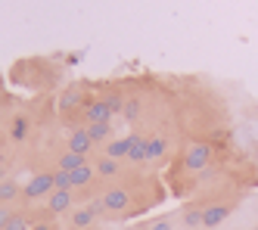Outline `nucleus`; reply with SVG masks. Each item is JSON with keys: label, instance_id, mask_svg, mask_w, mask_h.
<instances>
[{"label": "nucleus", "instance_id": "13", "mask_svg": "<svg viewBox=\"0 0 258 230\" xmlns=\"http://www.w3.org/2000/svg\"><path fill=\"white\" fill-rule=\"evenodd\" d=\"M94 168H97V175H100V178H115L118 171H121V162H118V159H109V156H103V159H100Z\"/></svg>", "mask_w": 258, "mask_h": 230}, {"label": "nucleus", "instance_id": "11", "mask_svg": "<svg viewBox=\"0 0 258 230\" xmlns=\"http://www.w3.org/2000/svg\"><path fill=\"white\" fill-rule=\"evenodd\" d=\"M94 221H97V215L90 212V205H87V208H78V212H72V215H69L72 230H84V227H90Z\"/></svg>", "mask_w": 258, "mask_h": 230}, {"label": "nucleus", "instance_id": "14", "mask_svg": "<svg viewBox=\"0 0 258 230\" xmlns=\"http://www.w3.org/2000/svg\"><path fill=\"white\" fill-rule=\"evenodd\" d=\"M87 134L94 143H109V137H112V128H109V122H100V125H87Z\"/></svg>", "mask_w": 258, "mask_h": 230}, {"label": "nucleus", "instance_id": "21", "mask_svg": "<svg viewBox=\"0 0 258 230\" xmlns=\"http://www.w3.org/2000/svg\"><path fill=\"white\" fill-rule=\"evenodd\" d=\"M183 224H187V227H202V208H199V205L190 208V212L183 215Z\"/></svg>", "mask_w": 258, "mask_h": 230}, {"label": "nucleus", "instance_id": "22", "mask_svg": "<svg viewBox=\"0 0 258 230\" xmlns=\"http://www.w3.org/2000/svg\"><path fill=\"white\" fill-rule=\"evenodd\" d=\"M13 215H16V212H13L10 205H0V230H7V224L13 221Z\"/></svg>", "mask_w": 258, "mask_h": 230}, {"label": "nucleus", "instance_id": "27", "mask_svg": "<svg viewBox=\"0 0 258 230\" xmlns=\"http://www.w3.org/2000/svg\"><path fill=\"white\" fill-rule=\"evenodd\" d=\"M252 230H258V224H255V227H252Z\"/></svg>", "mask_w": 258, "mask_h": 230}, {"label": "nucleus", "instance_id": "25", "mask_svg": "<svg viewBox=\"0 0 258 230\" xmlns=\"http://www.w3.org/2000/svg\"><path fill=\"white\" fill-rule=\"evenodd\" d=\"M4 181H7V178H4V168H0V184H4Z\"/></svg>", "mask_w": 258, "mask_h": 230}, {"label": "nucleus", "instance_id": "5", "mask_svg": "<svg viewBox=\"0 0 258 230\" xmlns=\"http://www.w3.org/2000/svg\"><path fill=\"white\" fill-rule=\"evenodd\" d=\"M230 212H233V205H227V202H215V205H206L202 208V227H221L227 218H230Z\"/></svg>", "mask_w": 258, "mask_h": 230}, {"label": "nucleus", "instance_id": "23", "mask_svg": "<svg viewBox=\"0 0 258 230\" xmlns=\"http://www.w3.org/2000/svg\"><path fill=\"white\" fill-rule=\"evenodd\" d=\"M146 230H174V221L171 218H159V221H153Z\"/></svg>", "mask_w": 258, "mask_h": 230}, {"label": "nucleus", "instance_id": "6", "mask_svg": "<svg viewBox=\"0 0 258 230\" xmlns=\"http://www.w3.org/2000/svg\"><path fill=\"white\" fill-rule=\"evenodd\" d=\"M94 146H97V143L90 140L87 128H75V131L69 134V140H66V149H69V152H78V156H87Z\"/></svg>", "mask_w": 258, "mask_h": 230}, {"label": "nucleus", "instance_id": "19", "mask_svg": "<svg viewBox=\"0 0 258 230\" xmlns=\"http://www.w3.org/2000/svg\"><path fill=\"white\" fill-rule=\"evenodd\" d=\"M53 187H56V190H72V175H69V171H53Z\"/></svg>", "mask_w": 258, "mask_h": 230}, {"label": "nucleus", "instance_id": "26", "mask_svg": "<svg viewBox=\"0 0 258 230\" xmlns=\"http://www.w3.org/2000/svg\"><path fill=\"white\" fill-rule=\"evenodd\" d=\"M0 168H4V152H0Z\"/></svg>", "mask_w": 258, "mask_h": 230}, {"label": "nucleus", "instance_id": "4", "mask_svg": "<svg viewBox=\"0 0 258 230\" xmlns=\"http://www.w3.org/2000/svg\"><path fill=\"white\" fill-rule=\"evenodd\" d=\"M72 202H75L72 190H53V193L47 196V218H56V215L72 212Z\"/></svg>", "mask_w": 258, "mask_h": 230}, {"label": "nucleus", "instance_id": "1", "mask_svg": "<svg viewBox=\"0 0 258 230\" xmlns=\"http://www.w3.org/2000/svg\"><path fill=\"white\" fill-rule=\"evenodd\" d=\"M53 190H56V187H53V171H41V175H34V178L22 187V196L34 202V199H47Z\"/></svg>", "mask_w": 258, "mask_h": 230}, {"label": "nucleus", "instance_id": "18", "mask_svg": "<svg viewBox=\"0 0 258 230\" xmlns=\"http://www.w3.org/2000/svg\"><path fill=\"white\" fill-rule=\"evenodd\" d=\"M25 134H28V119H25V115H16V122H13V140H25Z\"/></svg>", "mask_w": 258, "mask_h": 230}, {"label": "nucleus", "instance_id": "20", "mask_svg": "<svg viewBox=\"0 0 258 230\" xmlns=\"http://www.w3.org/2000/svg\"><path fill=\"white\" fill-rule=\"evenodd\" d=\"M7 230H31V221H28V215L16 212V215H13V221L7 224Z\"/></svg>", "mask_w": 258, "mask_h": 230}, {"label": "nucleus", "instance_id": "3", "mask_svg": "<svg viewBox=\"0 0 258 230\" xmlns=\"http://www.w3.org/2000/svg\"><path fill=\"white\" fill-rule=\"evenodd\" d=\"M103 202H106V212H112V215L131 212V193L121 190V187H109L103 193Z\"/></svg>", "mask_w": 258, "mask_h": 230}, {"label": "nucleus", "instance_id": "7", "mask_svg": "<svg viewBox=\"0 0 258 230\" xmlns=\"http://www.w3.org/2000/svg\"><path fill=\"white\" fill-rule=\"evenodd\" d=\"M84 119H87V125H100V122H109V119H112V112H109V106H106L103 100H94V103L84 106Z\"/></svg>", "mask_w": 258, "mask_h": 230}, {"label": "nucleus", "instance_id": "16", "mask_svg": "<svg viewBox=\"0 0 258 230\" xmlns=\"http://www.w3.org/2000/svg\"><path fill=\"white\" fill-rule=\"evenodd\" d=\"M134 143H131V152H127V162H146V137H137L131 134Z\"/></svg>", "mask_w": 258, "mask_h": 230}, {"label": "nucleus", "instance_id": "2", "mask_svg": "<svg viewBox=\"0 0 258 230\" xmlns=\"http://www.w3.org/2000/svg\"><path fill=\"white\" fill-rule=\"evenodd\" d=\"M209 162H212V143H209V140H196V143H190L187 156H183V168L202 171Z\"/></svg>", "mask_w": 258, "mask_h": 230}, {"label": "nucleus", "instance_id": "15", "mask_svg": "<svg viewBox=\"0 0 258 230\" xmlns=\"http://www.w3.org/2000/svg\"><path fill=\"white\" fill-rule=\"evenodd\" d=\"M19 196H22V187L16 181H4V184H0V205H7L13 199H19Z\"/></svg>", "mask_w": 258, "mask_h": 230}, {"label": "nucleus", "instance_id": "12", "mask_svg": "<svg viewBox=\"0 0 258 230\" xmlns=\"http://www.w3.org/2000/svg\"><path fill=\"white\" fill-rule=\"evenodd\" d=\"M81 165H87V159H84V156H78V152H69V149L56 159V168H59V171H69V175H72L75 168H81Z\"/></svg>", "mask_w": 258, "mask_h": 230}, {"label": "nucleus", "instance_id": "17", "mask_svg": "<svg viewBox=\"0 0 258 230\" xmlns=\"http://www.w3.org/2000/svg\"><path fill=\"white\" fill-rule=\"evenodd\" d=\"M140 109H143V103H140V100H124L121 115H124L127 122H134V119H140Z\"/></svg>", "mask_w": 258, "mask_h": 230}, {"label": "nucleus", "instance_id": "10", "mask_svg": "<svg viewBox=\"0 0 258 230\" xmlns=\"http://www.w3.org/2000/svg\"><path fill=\"white\" fill-rule=\"evenodd\" d=\"M94 175H97V168L94 165H81V168H75L72 171V190H81V187H87L90 181H94Z\"/></svg>", "mask_w": 258, "mask_h": 230}, {"label": "nucleus", "instance_id": "9", "mask_svg": "<svg viewBox=\"0 0 258 230\" xmlns=\"http://www.w3.org/2000/svg\"><path fill=\"white\" fill-rule=\"evenodd\" d=\"M165 149H168V137H162V134H156V137H146V162L162 159Z\"/></svg>", "mask_w": 258, "mask_h": 230}, {"label": "nucleus", "instance_id": "8", "mask_svg": "<svg viewBox=\"0 0 258 230\" xmlns=\"http://www.w3.org/2000/svg\"><path fill=\"white\" fill-rule=\"evenodd\" d=\"M131 143H134V137H115V140H109L106 143V156L109 159H127V152H131Z\"/></svg>", "mask_w": 258, "mask_h": 230}, {"label": "nucleus", "instance_id": "24", "mask_svg": "<svg viewBox=\"0 0 258 230\" xmlns=\"http://www.w3.org/2000/svg\"><path fill=\"white\" fill-rule=\"evenodd\" d=\"M31 230H53V227H47V224H38V227H31Z\"/></svg>", "mask_w": 258, "mask_h": 230}]
</instances>
